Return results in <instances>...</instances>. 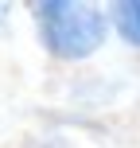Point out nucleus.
Instances as JSON below:
<instances>
[{
	"label": "nucleus",
	"instance_id": "1",
	"mask_svg": "<svg viewBox=\"0 0 140 148\" xmlns=\"http://www.w3.org/2000/svg\"><path fill=\"white\" fill-rule=\"evenodd\" d=\"M35 16L39 47L55 62H86L105 47L109 35V16L105 8L86 4V0H43L31 4Z\"/></svg>",
	"mask_w": 140,
	"mask_h": 148
},
{
	"label": "nucleus",
	"instance_id": "2",
	"mask_svg": "<svg viewBox=\"0 0 140 148\" xmlns=\"http://www.w3.org/2000/svg\"><path fill=\"white\" fill-rule=\"evenodd\" d=\"M109 27H117L125 47L140 51V0H117L109 8Z\"/></svg>",
	"mask_w": 140,
	"mask_h": 148
}]
</instances>
